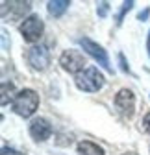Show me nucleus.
<instances>
[{
	"label": "nucleus",
	"mask_w": 150,
	"mask_h": 155,
	"mask_svg": "<svg viewBox=\"0 0 150 155\" xmlns=\"http://www.w3.org/2000/svg\"><path fill=\"white\" fill-rule=\"evenodd\" d=\"M37 107H39V96L32 89H22L21 92H17V96L13 98V111L17 114L24 116V118L32 116L37 111Z\"/></svg>",
	"instance_id": "f257e3e1"
},
{
	"label": "nucleus",
	"mask_w": 150,
	"mask_h": 155,
	"mask_svg": "<svg viewBox=\"0 0 150 155\" xmlns=\"http://www.w3.org/2000/svg\"><path fill=\"white\" fill-rule=\"evenodd\" d=\"M76 85L80 91L85 92H97L102 89L104 85V76L98 72V68L89 67L85 70H82L80 74H76Z\"/></svg>",
	"instance_id": "f03ea898"
},
{
	"label": "nucleus",
	"mask_w": 150,
	"mask_h": 155,
	"mask_svg": "<svg viewBox=\"0 0 150 155\" xmlns=\"http://www.w3.org/2000/svg\"><path fill=\"white\" fill-rule=\"evenodd\" d=\"M78 43H80V46L93 57L95 61H98V65H102L107 72H111L113 74V67H111V63H109V57H107V54H106V50L98 45V43H95V41H91L89 37H82V39H78Z\"/></svg>",
	"instance_id": "7ed1b4c3"
},
{
	"label": "nucleus",
	"mask_w": 150,
	"mask_h": 155,
	"mask_svg": "<svg viewBox=\"0 0 150 155\" xmlns=\"http://www.w3.org/2000/svg\"><path fill=\"white\" fill-rule=\"evenodd\" d=\"M60 65L65 70L72 72V74H80L82 70H85V65L87 63H85V57L80 52H76V50H67L60 57Z\"/></svg>",
	"instance_id": "20e7f679"
},
{
	"label": "nucleus",
	"mask_w": 150,
	"mask_h": 155,
	"mask_svg": "<svg viewBox=\"0 0 150 155\" xmlns=\"http://www.w3.org/2000/svg\"><path fill=\"white\" fill-rule=\"evenodd\" d=\"M21 33L24 37V41H28V43L39 41V37L43 33V21L37 15H30L21 24Z\"/></svg>",
	"instance_id": "39448f33"
},
{
	"label": "nucleus",
	"mask_w": 150,
	"mask_h": 155,
	"mask_svg": "<svg viewBox=\"0 0 150 155\" xmlns=\"http://www.w3.org/2000/svg\"><path fill=\"white\" fill-rule=\"evenodd\" d=\"M26 59L35 70H45L50 65V54L45 46H32L26 54Z\"/></svg>",
	"instance_id": "423d86ee"
},
{
	"label": "nucleus",
	"mask_w": 150,
	"mask_h": 155,
	"mask_svg": "<svg viewBox=\"0 0 150 155\" xmlns=\"http://www.w3.org/2000/svg\"><path fill=\"white\" fill-rule=\"evenodd\" d=\"M115 105H117V109L121 113L132 116L134 109H135V96H134V92L130 89H121L117 92V96H115Z\"/></svg>",
	"instance_id": "0eeeda50"
},
{
	"label": "nucleus",
	"mask_w": 150,
	"mask_h": 155,
	"mask_svg": "<svg viewBox=\"0 0 150 155\" xmlns=\"http://www.w3.org/2000/svg\"><path fill=\"white\" fill-rule=\"evenodd\" d=\"M30 135H32L35 140L43 142V140H46L50 135H52V127H50V124L45 118H35L30 124Z\"/></svg>",
	"instance_id": "6e6552de"
},
{
	"label": "nucleus",
	"mask_w": 150,
	"mask_h": 155,
	"mask_svg": "<svg viewBox=\"0 0 150 155\" xmlns=\"http://www.w3.org/2000/svg\"><path fill=\"white\" fill-rule=\"evenodd\" d=\"M2 8H9V18H19L30 9V2H2Z\"/></svg>",
	"instance_id": "1a4fd4ad"
},
{
	"label": "nucleus",
	"mask_w": 150,
	"mask_h": 155,
	"mask_svg": "<svg viewBox=\"0 0 150 155\" xmlns=\"http://www.w3.org/2000/svg\"><path fill=\"white\" fill-rule=\"evenodd\" d=\"M69 6H70L69 0H52V2L46 4V9L52 17H61L69 9Z\"/></svg>",
	"instance_id": "9d476101"
},
{
	"label": "nucleus",
	"mask_w": 150,
	"mask_h": 155,
	"mask_svg": "<svg viewBox=\"0 0 150 155\" xmlns=\"http://www.w3.org/2000/svg\"><path fill=\"white\" fill-rule=\"evenodd\" d=\"M78 151H80V155H104V150L100 146H97L95 142H89V140L80 142Z\"/></svg>",
	"instance_id": "9b49d317"
},
{
	"label": "nucleus",
	"mask_w": 150,
	"mask_h": 155,
	"mask_svg": "<svg viewBox=\"0 0 150 155\" xmlns=\"http://www.w3.org/2000/svg\"><path fill=\"white\" fill-rule=\"evenodd\" d=\"M134 8V2H132V0H130V2H124L122 4V9L119 11V15H117V24H121L122 22V18H124V15L130 11V9H132Z\"/></svg>",
	"instance_id": "f8f14e48"
},
{
	"label": "nucleus",
	"mask_w": 150,
	"mask_h": 155,
	"mask_svg": "<svg viewBox=\"0 0 150 155\" xmlns=\"http://www.w3.org/2000/svg\"><path fill=\"white\" fill-rule=\"evenodd\" d=\"M107 9H109V4L107 2H100L98 4V9H97L98 11V17H106L107 15Z\"/></svg>",
	"instance_id": "ddd939ff"
},
{
	"label": "nucleus",
	"mask_w": 150,
	"mask_h": 155,
	"mask_svg": "<svg viewBox=\"0 0 150 155\" xmlns=\"http://www.w3.org/2000/svg\"><path fill=\"white\" fill-rule=\"evenodd\" d=\"M119 61H121V68H122L124 72H130V67H128V63H126V59H124L122 54H119Z\"/></svg>",
	"instance_id": "4468645a"
},
{
	"label": "nucleus",
	"mask_w": 150,
	"mask_h": 155,
	"mask_svg": "<svg viewBox=\"0 0 150 155\" xmlns=\"http://www.w3.org/2000/svg\"><path fill=\"white\" fill-rule=\"evenodd\" d=\"M143 127H145V131H146V133H150V113L143 118Z\"/></svg>",
	"instance_id": "2eb2a0df"
},
{
	"label": "nucleus",
	"mask_w": 150,
	"mask_h": 155,
	"mask_svg": "<svg viewBox=\"0 0 150 155\" xmlns=\"http://www.w3.org/2000/svg\"><path fill=\"white\" fill-rule=\"evenodd\" d=\"M148 15H150V9H145V11H141V13L137 15V18H139V21H146Z\"/></svg>",
	"instance_id": "dca6fc26"
},
{
	"label": "nucleus",
	"mask_w": 150,
	"mask_h": 155,
	"mask_svg": "<svg viewBox=\"0 0 150 155\" xmlns=\"http://www.w3.org/2000/svg\"><path fill=\"white\" fill-rule=\"evenodd\" d=\"M146 50H148V55H150V31H148V41H146Z\"/></svg>",
	"instance_id": "f3484780"
},
{
	"label": "nucleus",
	"mask_w": 150,
	"mask_h": 155,
	"mask_svg": "<svg viewBox=\"0 0 150 155\" xmlns=\"http://www.w3.org/2000/svg\"><path fill=\"white\" fill-rule=\"evenodd\" d=\"M122 155H135V153H122Z\"/></svg>",
	"instance_id": "a211bd4d"
}]
</instances>
